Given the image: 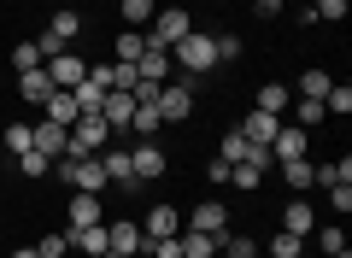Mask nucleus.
I'll list each match as a JSON object with an SVG mask.
<instances>
[{"label":"nucleus","instance_id":"44","mask_svg":"<svg viewBox=\"0 0 352 258\" xmlns=\"http://www.w3.org/2000/svg\"><path fill=\"white\" fill-rule=\"evenodd\" d=\"M12 258H36V246H24V252H12Z\"/></svg>","mask_w":352,"mask_h":258},{"label":"nucleus","instance_id":"33","mask_svg":"<svg viewBox=\"0 0 352 258\" xmlns=\"http://www.w3.org/2000/svg\"><path fill=\"white\" fill-rule=\"evenodd\" d=\"M317 182H352V159H335V164H317Z\"/></svg>","mask_w":352,"mask_h":258},{"label":"nucleus","instance_id":"41","mask_svg":"<svg viewBox=\"0 0 352 258\" xmlns=\"http://www.w3.org/2000/svg\"><path fill=\"white\" fill-rule=\"evenodd\" d=\"M147 252H153V258H182V241H176V235H170V241H153Z\"/></svg>","mask_w":352,"mask_h":258},{"label":"nucleus","instance_id":"43","mask_svg":"<svg viewBox=\"0 0 352 258\" xmlns=\"http://www.w3.org/2000/svg\"><path fill=\"white\" fill-rule=\"evenodd\" d=\"M252 12H258V18H276V12H282V0H252Z\"/></svg>","mask_w":352,"mask_h":258},{"label":"nucleus","instance_id":"11","mask_svg":"<svg viewBox=\"0 0 352 258\" xmlns=\"http://www.w3.org/2000/svg\"><path fill=\"white\" fill-rule=\"evenodd\" d=\"M41 111H47V123H59V129H71V123L82 118V106H76V94H71V88H53V94L41 100Z\"/></svg>","mask_w":352,"mask_h":258},{"label":"nucleus","instance_id":"14","mask_svg":"<svg viewBox=\"0 0 352 258\" xmlns=\"http://www.w3.org/2000/svg\"><path fill=\"white\" fill-rule=\"evenodd\" d=\"M135 76H141V83H170V53H164V47H147V53L135 59Z\"/></svg>","mask_w":352,"mask_h":258},{"label":"nucleus","instance_id":"45","mask_svg":"<svg viewBox=\"0 0 352 258\" xmlns=\"http://www.w3.org/2000/svg\"><path fill=\"white\" fill-rule=\"evenodd\" d=\"M0 182H6V159H0Z\"/></svg>","mask_w":352,"mask_h":258},{"label":"nucleus","instance_id":"19","mask_svg":"<svg viewBox=\"0 0 352 258\" xmlns=\"http://www.w3.org/2000/svg\"><path fill=\"white\" fill-rule=\"evenodd\" d=\"M176 241H182V258H212V252H217V235L188 229V223H182V235H176Z\"/></svg>","mask_w":352,"mask_h":258},{"label":"nucleus","instance_id":"15","mask_svg":"<svg viewBox=\"0 0 352 258\" xmlns=\"http://www.w3.org/2000/svg\"><path fill=\"white\" fill-rule=\"evenodd\" d=\"M270 153H276V164H288V159H305V129L282 123V129H276V141H270Z\"/></svg>","mask_w":352,"mask_h":258},{"label":"nucleus","instance_id":"16","mask_svg":"<svg viewBox=\"0 0 352 258\" xmlns=\"http://www.w3.org/2000/svg\"><path fill=\"white\" fill-rule=\"evenodd\" d=\"M129 171H135V182H147V176H164V153L153 147V141H141V147L129 153Z\"/></svg>","mask_w":352,"mask_h":258},{"label":"nucleus","instance_id":"5","mask_svg":"<svg viewBox=\"0 0 352 258\" xmlns=\"http://www.w3.org/2000/svg\"><path fill=\"white\" fill-rule=\"evenodd\" d=\"M170 235H182V217H176V206H153L147 217H141V252H147L153 241H170Z\"/></svg>","mask_w":352,"mask_h":258},{"label":"nucleus","instance_id":"46","mask_svg":"<svg viewBox=\"0 0 352 258\" xmlns=\"http://www.w3.org/2000/svg\"><path fill=\"white\" fill-rule=\"evenodd\" d=\"M212 258H223V252H212Z\"/></svg>","mask_w":352,"mask_h":258},{"label":"nucleus","instance_id":"9","mask_svg":"<svg viewBox=\"0 0 352 258\" xmlns=\"http://www.w3.org/2000/svg\"><path fill=\"white\" fill-rule=\"evenodd\" d=\"M41 71H47V83H53V88H76V83L88 76V65L76 59V53H53V59L41 65Z\"/></svg>","mask_w":352,"mask_h":258},{"label":"nucleus","instance_id":"13","mask_svg":"<svg viewBox=\"0 0 352 258\" xmlns=\"http://www.w3.org/2000/svg\"><path fill=\"white\" fill-rule=\"evenodd\" d=\"M71 229H88V223H106V206H100V194H71Z\"/></svg>","mask_w":352,"mask_h":258},{"label":"nucleus","instance_id":"25","mask_svg":"<svg viewBox=\"0 0 352 258\" xmlns=\"http://www.w3.org/2000/svg\"><path fill=\"white\" fill-rule=\"evenodd\" d=\"M329 88H335V76H329V71H305L300 83H294V94H300V100H323Z\"/></svg>","mask_w":352,"mask_h":258},{"label":"nucleus","instance_id":"31","mask_svg":"<svg viewBox=\"0 0 352 258\" xmlns=\"http://www.w3.org/2000/svg\"><path fill=\"white\" fill-rule=\"evenodd\" d=\"M300 252H305V241H300V235L276 229V241H270V258H300Z\"/></svg>","mask_w":352,"mask_h":258},{"label":"nucleus","instance_id":"35","mask_svg":"<svg viewBox=\"0 0 352 258\" xmlns=\"http://www.w3.org/2000/svg\"><path fill=\"white\" fill-rule=\"evenodd\" d=\"M53 159H41V153H18V176H47Z\"/></svg>","mask_w":352,"mask_h":258},{"label":"nucleus","instance_id":"39","mask_svg":"<svg viewBox=\"0 0 352 258\" xmlns=\"http://www.w3.org/2000/svg\"><path fill=\"white\" fill-rule=\"evenodd\" d=\"M212 41H217V65L241 59V36H212Z\"/></svg>","mask_w":352,"mask_h":258},{"label":"nucleus","instance_id":"10","mask_svg":"<svg viewBox=\"0 0 352 258\" xmlns=\"http://www.w3.org/2000/svg\"><path fill=\"white\" fill-rule=\"evenodd\" d=\"M100 118H106V129H129V118H135V94H129V88H106Z\"/></svg>","mask_w":352,"mask_h":258},{"label":"nucleus","instance_id":"23","mask_svg":"<svg viewBox=\"0 0 352 258\" xmlns=\"http://www.w3.org/2000/svg\"><path fill=\"white\" fill-rule=\"evenodd\" d=\"M282 182H288L294 194H305V188L317 182V164H305V159H288V164H282Z\"/></svg>","mask_w":352,"mask_h":258},{"label":"nucleus","instance_id":"42","mask_svg":"<svg viewBox=\"0 0 352 258\" xmlns=\"http://www.w3.org/2000/svg\"><path fill=\"white\" fill-rule=\"evenodd\" d=\"M317 18H346V0H311Z\"/></svg>","mask_w":352,"mask_h":258},{"label":"nucleus","instance_id":"12","mask_svg":"<svg viewBox=\"0 0 352 258\" xmlns=\"http://www.w3.org/2000/svg\"><path fill=\"white\" fill-rule=\"evenodd\" d=\"M276 129H282V118H276V111H258V106H252L247 123H241V136L258 141V147H270V141H276Z\"/></svg>","mask_w":352,"mask_h":258},{"label":"nucleus","instance_id":"7","mask_svg":"<svg viewBox=\"0 0 352 258\" xmlns=\"http://www.w3.org/2000/svg\"><path fill=\"white\" fill-rule=\"evenodd\" d=\"M65 141H71V129H59V123H30V153H41V159H65Z\"/></svg>","mask_w":352,"mask_h":258},{"label":"nucleus","instance_id":"28","mask_svg":"<svg viewBox=\"0 0 352 258\" xmlns=\"http://www.w3.org/2000/svg\"><path fill=\"white\" fill-rule=\"evenodd\" d=\"M118 12H124V24H129V30H141V24L153 18V0H118Z\"/></svg>","mask_w":352,"mask_h":258},{"label":"nucleus","instance_id":"8","mask_svg":"<svg viewBox=\"0 0 352 258\" xmlns=\"http://www.w3.org/2000/svg\"><path fill=\"white\" fill-rule=\"evenodd\" d=\"M106 88H112V83H106V65H88V76L71 88V94H76V106H82V111H100L106 106Z\"/></svg>","mask_w":352,"mask_h":258},{"label":"nucleus","instance_id":"3","mask_svg":"<svg viewBox=\"0 0 352 258\" xmlns=\"http://www.w3.org/2000/svg\"><path fill=\"white\" fill-rule=\"evenodd\" d=\"M188 30H194V18L182 12V6H164V12H153V36H147V47H164V53H170L176 41L188 36Z\"/></svg>","mask_w":352,"mask_h":258},{"label":"nucleus","instance_id":"37","mask_svg":"<svg viewBox=\"0 0 352 258\" xmlns=\"http://www.w3.org/2000/svg\"><path fill=\"white\" fill-rule=\"evenodd\" d=\"M6 153H30V123H12V129H6Z\"/></svg>","mask_w":352,"mask_h":258},{"label":"nucleus","instance_id":"4","mask_svg":"<svg viewBox=\"0 0 352 258\" xmlns=\"http://www.w3.org/2000/svg\"><path fill=\"white\" fill-rule=\"evenodd\" d=\"M194 88H200V83H164L159 100H153V106H159V118H164V123H182V118L194 111Z\"/></svg>","mask_w":352,"mask_h":258},{"label":"nucleus","instance_id":"27","mask_svg":"<svg viewBox=\"0 0 352 258\" xmlns=\"http://www.w3.org/2000/svg\"><path fill=\"white\" fill-rule=\"evenodd\" d=\"M323 111H329V118H346V111H352V88H346V83H335V88L323 94Z\"/></svg>","mask_w":352,"mask_h":258},{"label":"nucleus","instance_id":"24","mask_svg":"<svg viewBox=\"0 0 352 258\" xmlns=\"http://www.w3.org/2000/svg\"><path fill=\"white\" fill-rule=\"evenodd\" d=\"M112 53H118V65H135L141 53H147V36H141V30H124V36L112 41Z\"/></svg>","mask_w":352,"mask_h":258},{"label":"nucleus","instance_id":"20","mask_svg":"<svg viewBox=\"0 0 352 258\" xmlns=\"http://www.w3.org/2000/svg\"><path fill=\"white\" fill-rule=\"evenodd\" d=\"M18 94H24L30 106H41V100L53 94V83H47V71H41V65H36V71H18Z\"/></svg>","mask_w":352,"mask_h":258},{"label":"nucleus","instance_id":"26","mask_svg":"<svg viewBox=\"0 0 352 258\" xmlns=\"http://www.w3.org/2000/svg\"><path fill=\"white\" fill-rule=\"evenodd\" d=\"M288 83H258V111H276V118H282V111H288Z\"/></svg>","mask_w":352,"mask_h":258},{"label":"nucleus","instance_id":"36","mask_svg":"<svg viewBox=\"0 0 352 258\" xmlns=\"http://www.w3.org/2000/svg\"><path fill=\"white\" fill-rule=\"evenodd\" d=\"M65 252H71L65 235H41V241H36V258H65Z\"/></svg>","mask_w":352,"mask_h":258},{"label":"nucleus","instance_id":"30","mask_svg":"<svg viewBox=\"0 0 352 258\" xmlns=\"http://www.w3.org/2000/svg\"><path fill=\"white\" fill-rule=\"evenodd\" d=\"M247 147H252V141L241 136V129H229V136H223V153H217V159H223V164H241V159H247Z\"/></svg>","mask_w":352,"mask_h":258},{"label":"nucleus","instance_id":"21","mask_svg":"<svg viewBox=\"0 0 352 258\" xmlns=\"http://www.w3.org/2000/svg\"><path fill=\"white\" fill-rule=\"evenodd\" d=\"M282 229H288V235H300V241H305V235L317 229V211L305 206V200H288V217H282Z\"/></svg>","mask_w":352,"mask_h":258},{"label":"nucleus","instance_id":"22","mask_svg":"<svg viewBox=\"0 0 352 258\" xmlns=\"http://www.w3.org/2000/svg\"><path fill=\"white\" fill-rule=\"evenodd\" d=\"M100 164H106V182H124V188H141V182H135V171H129V153H100Z\"/></svg>","mask_w":352,"mask_h":258},{"label":"nucleus","instance_id":"32","mask_svg":"<svg viewBox=\"0 0 352 258\" xmlns=\"http://www.w3.org/2000/svg\"><path fill=\"white\" fill-rule=\"evenodd\" d=\"M159 106H135V118H129V129H135V136H153V129H159Z\"/></svg>","mask_w":352,"mask_h":258},{"label":"nucleus","instance_id":"38","mask_svg":"<svg viewBox=\"0 0 352 258\" xmlns=\"http://www.w3.org/2000/svg\"><path fill=\"white\" fill-rule=\"evenodd\" d=\"M329 111H323V100H300V129H311V123H323Z\"/></svg>","mask_w":352,"mask_h":258},{"label":"nucleus","instance_id":"40","mask_svg":"<svg viewBox=\"0 0 352 258\" xmlns=\"http://www.w3.org/2000/svg\"><path fill=\"white\" fill-rule=\"evenodd\" d=\"M329 200H335V211L346 217V211H352V182H335V188H329Z\"/></svg>","mask_w":352,"mask_h":258},{"label":"nucleus","instance_id":"18","mask_svg":"<svg viewBox=\"0 0 352 258\" xmlns=\"http://www.w3.org/2000/svg\"><path fill=\"white\" fill-rule=\"evenodd\" d=\"M188 229H206V235H223L229 229V211L217 206V200H200V211L188 217Z\"/></svg>","mask_w":352,"mask_h":258},{"label":"nucleus","instance_id":"29","mask_svg":"<svg viewBox=\"0 0 352 258\" xmlns=\"http://www.w3.org/2000/svg\"><path fill=\"white\" fill-rule=\"evenodd\" d=\"M36 65H47L41 47H36V41H18V47H12V71H36Z\"/></svg>","mask_w":352,"mask_h":258},{"label":"nucleus","instance_id":"2","mask_svg":"<svg viewBox=\"0 0 352 258\" xmlns=\"http://www.w3.org/2000/svg\"><path fill=\"white\" fill-rule=\"evenodd\" d=\"M76 36H82V12L59 6V12H53V24H47V36H41L36 47H41V59H53V53H65V47L76 41Z\"/></svg>","mask_w":352,"mask_h":258},{"label":"nucleus","instance_id":"34","mask_svg":"<svg viewBox=\"0 0 352 258\" xmlns=\"http://www.w3.org/2000/svg\"><path fill=\"white\" fill-rule=\"evenodd\" d=\"M317 246H323L329 258H335V252H346V235H340V223H329V229H317Z\"/></svg>","mask_w":352,"mask_h":258},{"label":"nucleus","instance_id":"17","mask_svg":"<svg viewBox=\"0 0 352 258\" xmlns=\"http://www.w3.org/2000/svg\"><path fill=\"white\" fill-rule=\"evenodd\" d=\"M65 241H71L76 252H88V258H106V223H88V229H71Z\"/></svg>","mask_w":352,"mask_h":258},{"label":"nucleus","instance_id":"6","mask_svg":"<svg viewBox=\"0 0 352 258\" xmlns=\"http://www.w3.org/2000/svg\"><path fill=\"white\" fill-rule=\"evenodd\" d=\"M106 252H118V258L141 252V223H129V217H106Z\"/></svg>","mask_w":352,"mask_h":258},{"label":"nucleus","instance_id":"1","mask_svg":"<svg viewBox=\"0 0 352 258\" xmlns=\"http://www.w3.org/2000/svg\"><path fill=\"white\" fill-rule=\"evenodd\" d=\"M170 65H182L188 76H206V71L217 65V41H212V36H200V30H188V36L170 47Z\"/></svg>","mask_w":352,"mask_h":258}]
</instances>
